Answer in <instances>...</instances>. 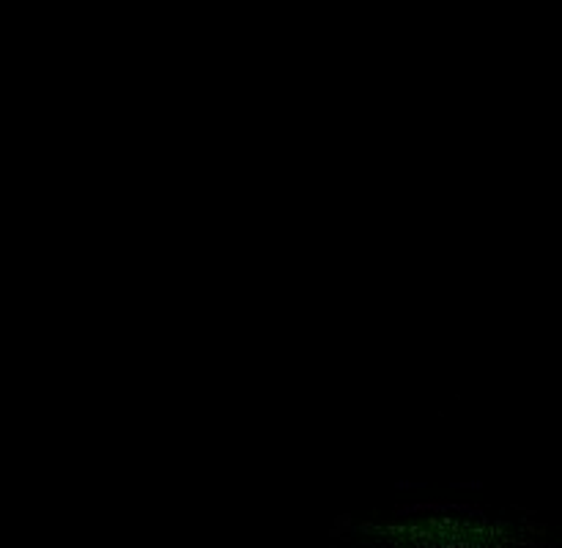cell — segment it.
<instances>
[{
    "mask_svg": "<svg viewBox=\"0 0 562 548\" xmlns=\"http://www.w3.org/2000/svg\"><path fill=\"white\" fill-rule=\"evenodd\" d=\"M450 488L453 491H483V482L480 480H453Z\"/></svg>",
    "mask_w": 562,
    "mask_h": 548,
    "instance_id": "7a4b0ae2",
    "label": "cell"
},
{
    "mask_svg": "<svg viewBox=\"0 0 562 548\" xmlns=\"http://www.w3.org/2000/svg\"><path fill=\"white\" fill-rule=\"evenodd\" d=\"M376 548H392V545H376Z\"/></svg>",
    "mask_w": 562,
    "mask_h": 548,
    "instance_id": "3957f363",
    "label": "cell"
},
{
    "mask_svg": "<svg viewBox=\"0 0 562 548\" xmlns=\"http://www.w3.org/2000/svg\"><path fill=\"white\" fill-rule=\"evenodd\" d=\"M395 491H428V482L425 480H398L395 482Z\"/></svg>",
    "mask_w": 562,
    "mask_h": 548,
    "instance_id": "6da1fadb",
    "label": "cell"
}]
</instances>
